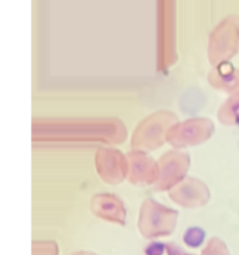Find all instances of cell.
<instances>
[{
	"instance_id": "cell-1",
	"label": "cell",
	"mask_w": 239,
	"mask_h": 255,
	"mask_svg": "<svg viewBox=\"0 0 239 255\" xmlns=\"http://www.w3.org/2000/svg\"><path fill=\"white\" fill-rule=\"evenodd\" d=\"M239 17L224 19L212 32L209 39V57L212 64H221L238 52Z\"/></svg>"
},
{
	"instance_id": "cell-2",
	"label": "cell",
	"mask_w": 239,
	"mask_h": 255,
	"mask_svg": "<svg viewBox=\"0 0 239 255\" xmlns=\"http://www.w3.org/2000/svg\"><path fill=\"white\" fill-rule=\"evenodd\" d=\"M177 212L169 211L153 201H146L142 206L138 229L144 238L168 236L176 226Z\"/></svg>"
},
{
	"instance_id": "cell-3",
	"label": "cell",
	"mask_w": 239,
	"mask_h": 255,
	"mask_svg": "<svg viewBox=\"0 0 239 255\" xmlns=\"http://www.w3.org/2000/svg\"><path fill=\"white\" fill-rule=\"evenodd\" d=\"M174 121V116L166 112L148 117L137 127L132 138V147L137 149H156L163 143L166 129Z\"/></svg>"
},
{
	"instance_id": "cell-4",
	"label": "cell",
	"mask_w": 239,
	"mask_h": 255,
	"mask_svg": "<svg viewBox=\"0 0 239 255\" xmlns=\"http://www.w3.org/2000/svg\"><path fill=\"white\" fill-rule=\"evenodd\" d=\"M213 128V124L208 120H191L177 125L173 128H169L166 137L172 146L182 148L206 141L208 137H211Z\"/></svg>"
},
{
	"instance_id": "cell-5",
	"label": "cell",
	"mask_w": 239,
	"mask_h": 255,
	"mask_svg": "<svg viewBox=\"0 0 239 255\" xmlns=\"http://www.w3.org/2000/svg\"><path fill=\"white\" fill-rule=\"evenodd\" d=\"M189 159L187 154L168 152L162 157L157 167V189H169L186 174Z\"/></svg>"
},
{
	"instance_id": "cell-6",
	"label": "cell",
	"mask_w": 239,
	"mask_h": 255,
	"mask_svg": "<svg viewBox=\"0 0 239 255\" xmlns=\"http://www.w3.org/2000/svg\"><path fill=\"white\" fill-rule=\"evenodd\" d=\"M97 171L102 179L109 183H119L127 172V161L115 149H101L97 152Z\"/></svg>"
},
{
	"instance_id": "cell-7",
	"label": "cell",
	"mask_w": 239,
	"mask_h": 255,
	"mask_svg": "<svg viewBox=\"0 0 239 255\" xmlns=\"http://www.w3.org/2000/svg\"><path fill=\"white\" fill-rule=\"evenodd\" d=\"M172 199L177 204H181L183 207H199L206 203L209 198V192L204 184L196 179H187L174 187L171 192Z\"/></svg>"
},
{
	"instance_id": "cell-8",
	"label": "cell",
	"mask_w": 239,
	"mask_h": 255,
	"mask_svg": "<svg viewBox=\"0 0 239 255\" xmlns=\"http://www.w3.org/2000/svg\"><path fill=\"white\" fill-rule=\"evenodd\" d=\"M128 179L136 184L152 183L157 181V167L154 162L141 153L128 154Z\"/></svg>"
},
{
	"instance_id": "cell-9",
	"label": "cell",
	"mask_w": 239,
	"mask_h": 255,
	"mask_svg": "<svg viewBox=\"0 0 239 255\" xmlns=\"http://www.w3.org/2000/svg\"><path fill=\"white\" fill-rule=\"evenodd\" d=\"M92 208L97 216H101L106 221L123 224L124 209L121 202L117 201L116 197L109 196V194H101V196L95 197L94 202H92Z\"/></svg>"
},
{
	"instance_id": "cell-10",
	"label": "cell",
	"mask_w": 239,
	"mask_h": 255,
	"mask_svg": "<svg viewBox=\"0 0 239 255\" xmlns=\"http://www.w3.org/2000/svg\"><path fill=\"white\" fill-rule=\"evenodd\" d=\"M212 85L218 90H223L226 92H239V70L229 67V70H224L223 67L214 70L209 75Z\"/></svg>"
},
{
	"instance_id": "cell-11",
	"label": "cell",
	"mask_w": 239,
	"mask_h": 255,
	"mask_svg": "<svg viewBox=\"0 0 239 255\" xmlns=\"http://www.w3.org/2000/svg\"><path fill=\"white\" fill-rule=\"evenodd\" d=\"M218 119L224 125H239V92L222 105L218 111Z\"/></svg>"
},
{
	"instance_id": "cell-12",
	"label": "cell",
	"mask_w": 239,
	"mask_h": 255,
	"mask_svg": "<svg viewBox=\"0 0 239 255\" xmlns=\"http://www.w3.org/2000/svg\"><path fill=\"white\" fill-rule=\"evenodd\" d=\"M183 241L191 248H198L204 241V232L201 228L193 227L184 233Z\"/></svg>"
},
{
	"instance_id": "cell-13",
	"label": "cell",
	"mask_w": 239,
	"mask_h": 255,
	"mask_svg": "<svg viewBox=\"0 0 239 255\" xmlns=\"http://www.w3.org/2000/svg\"><path fill=\"white\" fill-rule=\"evenodd\" d=\"M202 255H229V252L223 242L213 238L209 241L208 246L202 252Z\"/></svg>"
},
{
	"instance_id": "cell-14",
	"label": "cell",
	"mask_w": 239,
	"mask_h": 255,
	"mask_svg": "<svg viewBox=\"0 0 239 255\" xmlns=\"http://www.w3.org/2000/svg\"><path fill=\"white\" fill-rule=\"evenodd\" d=\"M32 255H57V246L52 242L32 244Z\"/></svg>"
},
{
	"instance_id": "cell-15",
	"label": "cell",
	"mask_w": 239,
	"mask_h": 255,
	"mask_svg": "<svg viewBox=\"0 0 239 255\" xmlns=\"http://www.w3.org/2000/svg\"><path fill=\"white\" fill-rule=\"evenodd\" d=\"M164 246L159 243H154L152 246H148L146 249V254L147 255H162L163 253Z\"/></svg>"
},
{
	"instance_id": "cell-16",
	"label": "cell",
	"mask_w": 239,
	"mask_h": 255,
	"mask_svg": "<svg viewBox=\"0 0 239 255\" xmlns=\"http://www.w3.org/2000/svg\"><path fill=\"white\" fill-rule=\"evenodd\" d=\"M71 255H96L94 253H89V252H80V253H74Z\"/></svg>"
},
{
	"instance_id": "cell-17",
	"label": "cell",
	"mask_w": 239,
	"mask_h": 255,
	"mask_svg": "<svg viewBox=\"0 0 239 255\" xmlns=\"http://www.w3.org/2000/svg\"><path fill=\"white\" fill-rule=\"evenodd\" d=\"M184 255H188V254H184Z\"/></svg>"
}]
</instances>
